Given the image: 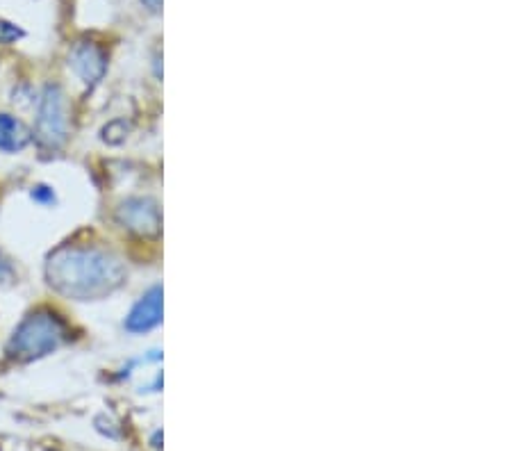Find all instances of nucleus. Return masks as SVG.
<instances>
[{
  "label": "nucleus",
  "instance_id": "1",
  "mask_svg": "<svg viewBox=\"0 0 512 451\" xmlns=\"http://www.w3.org/2000/svg\"><path fill=\"white\" fill-rule=\"evenodd\" d=\"M46 281L64 297L94 301L126 283V267L98 246H62L46 262Z\"/></svg>",
  "mask_w": 512,
  "mask_h": 451
},
{
  "label": "nucleus",
  "instance_id": "9",
  "mask_svg": "<svg viewBox=\"0 0 512 451\" xmlns=\"http://www.w3.org/2000/svg\"><path fill=\"white\" fill-rule=\"evenodd\" d=\"M30 196H32V201L39 203V205H46V208L57 201L53 187H48V185H35V187H32Z\"/></svg>",
  "mask_w": 512,
  "mask_h": 451
},
{
  "label": "nucleus",
  "instance_id": "11",
  "mask_svg": "<svg viewBox=\"0 0 512 451\" xmlns=\"http://www.w3.org/2000/svg\"><path fill=\"white\" fill-rule=\"evenodd\" d=\"M142 3H144L151 12H160V10H162V0H142Z\"/></svg>",
  "mask_w": 512,
  "mask_h": 451
},
{
  "label": "nucleus",
  "instance_id": "5",
  "mask_svg": "<svg viewBox=\"0 0 512 451\" xmlns=\"http://www.w3.org/2000/svg\"><path fill=\"white\" fill-rule=\"evenodd\" d=\"M69 67L85 85H96L107 71V55L94 41H78L69 53Z\"/></svg>",
  "mask_w": 512,
  "mask_h": 451
},
{
  "label": "nucleus",
  "instance_id": "10",
  "mask_svg": "<svg viewBox=\"0 0 512 451\" xmlns=\"http://www.w3.org/2000/svg\"><path fill=\"white\" fill-rule=\"evenodd\" d=\"M7 276H10V265H7V260L0 256V283L7 281Z\"/></svg>",
  "mask_w": 512,
  "mask_h": 451
},
{
  "label": "nucleus",
  "instance_id": "6",
  "mask_svg": "<svg viewBox=\"0 0 512 451\" xmlns=\"http://www.w3.org/2000/svg\"><path fill=\"white\" fill-rule=\"evenodd\" d=\"M162 299H164V292L160 285L151 287V290L144 292L135 306L130 308V313L126 317V326L128 333H148L153 331L155 326H160L162 322Z\"/></svg>",
  "mask_w": 512,
  "mask_h": 451
},
{
  "label": "nucleus",
  "instance_id": "2",
  "mask_svg": "<svg viewBox=\"0 0 512 451\" xmlns=\"http://www.w3.org/2000/svg\"><path fill=\"white\" fill-rule=\"evenodd\" d=\"M66 340H69V326L64 324V319L53 310L41 308L16 326L7 342V354L16 360H35L53 354Z\"/></svg>",
  "mask_w": 512,
  "mask_h": 451
},
{
  "label": "nucleus",
  "instance_id": "7",
  "mask_svg": "<svg viewBox=\"0 0 512 451\" xmlns=\"http://www.w3.org/2000/svg\"><path fill=\"white\" fill-rule=\"evenodd\" d=\"M32 142L30 128L14 114L0 112V151L19 153Z\"/></svg>",
  "mask_w": 512,
  "mask_h": 451
},
{
  "label": "nucleus",
  "instance_id": "4",
  "mask_svg": "<svg viewBox=\"0 0 512 451\" xmlns=\"http://www.w3.org/2000/svg\"><path fill=\"white\" fill-rule=\"evenodd\" d=\"M117 221L139 237H158L162 231V212L148 196H132L123 201L117 208Z\"/></svg>",
  "mask_w": 512,
  "mask_h": 451
},
{
  "label": "nucleus",
  "instance_id": "3",
  "mask_svg": "<svg viewBox=\"0 0 512 451\" xmlns=\"http://www.w3.org/2000/svg\"><path fill=\"white\" fill-rule=\"evenodd\" d=\"M35 137L44 151L62 149L69 139V103L60 85H46L39 96Z\"/></svg>",
  "mask_w": 512,
  "mask_h": 451
},
{
  "label": "nucleus",
  "instance_id": "8",
  "mask_svg": "<svg viewBox=\"0 0 512 451\" xmlns=\"http://www.w3.org/2000/svg\"><path fill=\"white\" fill-rule=\"evenodd\" d=\"M23 37H26V32H23L19 26H14V23L0 19V44L10 46V44H16V41L23 39Z\"/></svg>",
  "mask_w": 512,
  "mask_h": 451
}]
</instances>
